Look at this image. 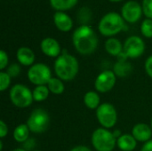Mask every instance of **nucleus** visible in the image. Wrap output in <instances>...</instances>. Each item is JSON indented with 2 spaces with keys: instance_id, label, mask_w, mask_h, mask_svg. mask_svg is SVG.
<instances>
[{
  "instance_id": "obj_2",
  "label": "nucleus",
  "mask_w": 152,
  "mask_h": 151,
  "mask_svg": "<svg viewBox=\"0 0 152 151\" xmlns=\"http://www.w3.org/2000/svg\"><path fill=\"white\" fill-rule=\"evenodd\" d=\"M54 71L61 80L70 81L78 72V61L74 56L63 52L54 62Z\"/></svg>"
},
{
  "instance_id": "obj_24",
  "label": "nucleus",
  "mask_w": 152,
  "mask_h": 151,
  "mask_svg": "<svg viewBox=\"0 0 152 151\" xmlns=\"http://www.w3.org/2000/svg\"><path fill=\"white\" fill-rule=\"evenodd\" d=\"M141 31L146 37H152V20L146 19L142 21L141 26Z\"/></svg>"
},
{
  "instance_id": "obj_22",
  "label": "nucleus",
  "mask_w": 152,
  "mask_h": 151,
  "mask_svg": "<svg viewBox=\"0 0 152 151\" xmlns=\"http://www.w3.org/2000/svg\"><path fill=\"white\" fill-rule=\"evenodd\" d=\"M49 89L45 85H37L33 90V98L36 101H45L49 96Z\"/></svg>"
},
{
  "instance_id": "obj_14",
  "label": "nucleus",
  "mask_w": 152,
  "mask_h": 151,
  "mask_svg": "<svg viewBox=\"0 0 152 151\" xmlns=\"http://www.w3.org/2000/svg\"><path fill=\"white\" fill-rule=\"evenodd\" d=\"M53 20L55 26L61 31L67 32L69 31L72 28L73 22L69 16H68L66 13L61 12H57L54 13Z\"/></svg>"
},
{
  "instance_id": "obj_23",
  "label": "nucleus",
  "mask_w": 152,
  "mask_h": 151,
  "mask_svg": "<svg viewBox=\"0 0 152 151\" xmlns=\"http://www.w3.org/2000/svg\"><path fill=\"white\" fill-rule=\"evenodd\" d=\"M77 0H50L52 6L56 10H68L72 8Z\"/></svg>"
},
{
  "instance_id": "obj_29",
  "label": "nucleus",
  "mask_w": 152,
  "mask_h": 151,
  "mask_svg": "<svg viewBox=\"0 0 152 151\" xmlns=\"http://www.w3.org/2000/svg\"><path fill=\"white\" fill-rule=\"evenodd\" d=\"M145 70L148 76L152 78V55L150 56L145 61Z\"/></svg>"
},
{
  "instance_id": "obj_31",
  "label": "nucleus",
  "mask_w": 152,
  "mask_h": 151,
  "mask_svg": "<svg viewBox=\"0 0 152 151\" xmlns=\"http://www.w3.org/2000/svg\"><path fill=\"white\" fill-rule=\"evenodd\" d=\"M141 151H152V140L145 142Z\"/></svg>"
},
{
  "instance_id": "obj_26",
  "label": "nucleus",
  "mask_w": 152,
  "mask_h": 151,
  "mask_svg": "<svg viewBox=\"0 0 152 151\" xmlns=\"http://www.w3.org/2000/svg\"><path fill=\"white\" fill-rule=\"evenodd\" d=\"M6 73L11 77H15L19 76L20 73V65L17 64V63H12V65H10L8 67Z\"/></svg>"
},
{
  "instance_id": "obj_10",
  "label": "nucleus",
  "mask_w": 152,
  "mask_h": 151,
  "mask_svg": "<svg viewBox=\"0 0 152 151\" xmlns=\"http://www.w3.org/2000/svg\"><path fill=\"white\" fill-rule=\"evenodd\" d=\"M116 75L114 71L105 70L98 75L95 79V89L100 93H107L110 91L116 84Z\"/></svg>"
},
{
  "instance_id": "obj_3",
  "label": "nucleus",
  "mask_w": 152,
  "mask_h": 151,
  "mask_svg": "<svg viewBox=\"0 0 152 151\" xmlns=\"http://www.w3.org/2000/svg\"><path fill=\"white\" fill-rule=\"evenodd\" d=\"M125 27L123 18L117 12H109L104 15L100 23L99 30L106 36H110L120 32Z\"/></svg>"
},
{
  "instance_id": "obj_11",
  "label": "nucleus",
  "mask_w": 152,
  "mask_h": 151,
  "mask_svg": "<svg viewBox=\"0 0 152 151\" xmlns=\"http://www.w3.org/2000/svg\"><path fill=\"white\" fill-rule=\"evenodd\" d=\"M142 6L135 1H129L126 3L122 7V16L126 21L130 23H134L139 20L142 16Z\"/></svg>"
},
{
  "instance_id": "obj_15",
  "label": "nucleus",
  "mask_w": 152,
  "mask_h": 151,
  "mask_svg": "<svg viewBox=\"0 0 152 151\" xmlns=\"http://www.w3.org/2000/svg\"><path fill=\"white\" fill-rule=\"evenodd\" d=\"M17 59L23 66H31L35 61L33 51L28 47H20L17 51Z\"/></svg>"
},
{
  "instance_id": "obj_17",
  "label": "nucleus",
  "mask_w": 152,
  "mask_h": 151,
  "mask_svg": "<svg viewBox=\"0 0 152 151\" xmlns=\"http://www.w3.org/2000/svg\"><path fill=\"white\" fill-rule=\"evenodd\" d=\"M105 49L110 55L118 56L123 52L124 47L117 38H110L105 43Z\"/></svg>"
},
{
  "instance_id": "obj_1",
  "label": "nucleus",
  "mask_w": 152,
  "mask_h": 151,
  "mask_svg": "<svg viewBox=\"0 0 152 151\" xmlns=\"http://www.w3.org/2000/svg\"><path fill=\"white\" fill-rule=\"evenodd\" d=\"M72 40L76 50L83 55L93 53L98 44L95 32L86 25H83L75 30Z\"/></svg>"
},
{
  "instance_id": "obj_20",
  "label": "nucleus",
  "mask_w": 152,
  "mask_h": 151,
  "mask_svg": "<svg viewBox=\"0 0 152 151\" xmlns=\"http://www.w3.org/2000/svg\"><path fill=\"white\" fill-rule=\"evenodd\" d=\"M29 128L28 125H20L13 131V138L17 142H25L28 139Z\"/></svg>"
},
{
  "instance_id": "obj_6",
  "label": "nucleus",
  "mask_w": 152,
  "mask_h": 151,
  "mask_svg": "<svg viewBox=\"0 0 152 151\" xmlns=\"http://www.w3.org/2000/svg\"><path fill=\"white\" fill-rule=\"evenodd\" d=\"M27 125L29 130L35 133H41L46 131L50 125V117L48 113L42 109H37L30 114Z\"/></svg>"
},
{
  "instance_id": "obj_34",
  "label": "nucleus",
  "mask_w": 152,
  "mask_h": 151,
  "mask_svg": "<svg viewBox=\"0 0 152 151\" xmlns=\"http://www.w3.org/2000/svg\"><path fill=\"white\" fill-rule=\"evenodd\" d=\"M3 150V142H2V141L0 142V150Z\"/></svg>"
},
{
  "instance_id": "obj_36",
  "label": "nucleus",
  "mask_w": 152,
  "mask_h": 151,
  "mask_svg": "<svg viewBox=\"0 0 152 151\" xmlns=\"http://www.w3.org/2000/svg\"><path fill=\"white\" fill-rule=\"evenodd\" d=\"M151 129H152V119H151Z\"/></svg>"
},
{
  "instance_id": "obj_18",
  "label": "nucleus",
  "mask_w": 152,
  "mask_h": 151,
  "mask_svg": "<svg viewBox=\"0 0 152 151\" xmlns=\"http://www.w3.org/2000/svg\"><path fill=\"white\" fill-rule=\"evenodd\" d=\"M100 96L97 93L90 91L87 92L84 96V102L86 106L90 109H97L100 106Z\"/></svg>"
},
{
  "instance_id": "obj_35",
  "label": "nucleus",
  "mask_w": 152,
  "mask_h": 151,
  "mask_svg": "<svg viewBox=\"0 0 152 151\" xmlns=\"http://www.w3.org/2000/svg\"><path fill=\"white\" fill-rule=\"evenodd\" d=\"M110 1H113V2H118V1H121V0H110Z\"/></svg>"
},
{
  "instance_id": "obj_7",
  "label": "nucleus",
  "mask_w": 152,
  "mask_h": 151,
  "mask_svg": "<svg viewBox=\"0 0 152 151\" xmlns=\"http://www.w3.org/2000/svg\"><path fill=\"white\" fill-rule=\"evenodd\" d=\"M29 81L36 85H45L52 78V74L49 67L43 63L32 65L28 71Z\"/></svg>"
},
{
  "instance_id": "obj_12",
  "label": "nucleus",
  "mask_w": 152,
  "mask_h": 151,
  "mask_svg": "<svg viewBox=\"0 0 152 151\" xmlns=\"http://www.w3.org/2000/svg\"><path fill=\"white\" fill-rule=\"evenodd\" d=\"M132 135L137 142H147L151 141L152 136V129L146 124H137L132 130Z\"/></svg>"
},
{
  "instance_id": "obj_4",
  "label": "nucleus",
  "mask_w": 152,
  "mask_h": 151,
  "mask_svg": "<svg viewBox=\"0 0 152 151\" xmlns=\"http://www.w3.org/2000/svg\"><path fill=\"white\" fill-rule=\"evenodd\" d=\"M92 144L97 151H112L117 140L113 133L106 128H98L92 134Z\"/></svg>"
},
{
  "instance_id": "obj_32",
  "label": "nucleus",
  "mask_w": 152,
  "mask_h": 151,
  "mask_svg": "<svg viewBox=\"0 0 152 151\" xmlns=\"http://www.w3.org/2000/svg\"><path fill=\"white\" fill-rule=\"evenodd\" d=\"M70 151H92L89 148L86 147V146H77L75 148H73Z\"/></svg>"
},
{
  "instance_id": "obj_25",
  "label": "nucleus",
  "mask_w": 152,
  "mask_h": 151,
  "mask_svg": "<svg viewBox=\"0 0 152 151\" xmlns=\"http://www.w3.org/2000/svg\"><path fill=\"white\" fill-rule=\"evenodd\" d=\"M11 84V77L6 72H0V91H5Z\"/></svg>"
},
{
  "instance_id": "obj_21",
  "label": "nucleus",
  "mask_w": 152,
  "mask_h": 151,
  "mask_svg": "<svg viewBox=\"0 0 152 151\" xmlns=\"http://www.w3.org/2000/svg\"><path fill=\"white\" fill-rule=\"evenodd\" d=\"M49 91L53 94H61L64 92V85L60 78L52 77L49 83L47 84Z\"/></svg>"
},
{
  "instance_id": "obj_19",
  "label": "nucleus",
  "mask_w": 152,
  "mask_h": 151,
  "mask_svg": "<svg viewBox=\"0 0 152 151\" xmlns=\"http://www.w3.org/2000/svg\"><path fill=\"white\" fill-rule=\"evenodd\" d=\"M132 72V66L126 61H118L114 66V73L116 76L125 77Z\"/></svg>"
},
{
  "instance_id": "obj_16",
  "label": "nucleus",
  "mask_w": 152,
  "mask_h": 151,
  "mask_svg": "<svg viewBox=\"0 0 152 151\" xmlns=\"http://www.w3.org/2000/svg\"><path fill=\"white\" fill-rule=\"evenodd\" d=\"M117 145L123 151H133L137 145V141L132 134H122L117 140Z\"/></svg>"
},
{
  "instance_id": "obj_33",
  "label": "nucleus",
  "mask_w": 152,
  "mask_h": 151,
  "mask_svg": "<svg viewBox=\"0 0 152 151\" xmlns=\"http://www.w3.org/2000/svg\"><path fill=\"white\" fill-rule=\"evenodd\" d=\"M12 151H26L25 150H23V149H15V150H13Z\"/></svg>"
},
{
  "instance_id": "obj_27",
  "label": "nucleus",
  "mask_w": 152,
  "mask_h": 151,
  "mask_svg": "<svg viewBox=\"0 0 152 151\" xmlns=\"http://www.w3.org/2000/svg\"><path fill=\"white\" fill-rule=\"evenodd\" d=\"M142 11L149 19L152 20V0H143Z\"/></svg>"
},
{
  "instance_id": "obj_13",
  "label": "nucleus",
  "mask_w": 152,
  "mask_h": 151,
  "mask_svg": "<svg viewBox=\"0 0 152 151\" xmlns=\"http://www.w3.org/2000/svg\"><path fill=\"white\" fill-rule=\"evenodd\" d=\"M42 52L49 57H59L61 47L57 40L52 37H46L41 42Z\"/></svg>"
},
{
  "instance_id": "obj_8",
  "label": "nucleus",
  "mask_w": 152,
  "mask_h": 151,
  "mask_svg": "<svg viewBox=\"0 0 152 151\" xmlns=\"http://www.w3.org/2000/svg\"><path fill=\"white\" fill-rule=\"evenodd\" d=\"M96 117L103 128H112L118 120V114L115 107L110 103H102L96 109Z\"/></svg>"
},
{
  "instance_id": "obj_5",
  "label": "nucleus",
  "mask_w": 152,
  "mask_h": 151,
  "mask_svg": "<svg viewBox=\"0 0 152 151\" xmlns=\"http://www.w3.org/2000/svg\"><path fill=\"white\" fill-rule=\"evenodd\" d=\"M10 100L18 108H27L34 101L33 93L25 85L17 84L10 90Z\"/></svg>"
},
{
  "instance_id": "obj_28",
  "label": "nucleus",
  "mask_w": 152,
  "mask_h": 151,
  "mask_svg": "<svg viewBox=\"0 0 152 151\" xmlns=\"http://www.w3.org/2000/svg\"><path fill=\"white\" fill-rule=\"evenodd\" d=\"M8 64V55L4 51H0V69L3 70L7 67Z\"/></svg>"
},
{
  "instance_id": "obj_9",
  "label": "nucleus",
  "mask_w": 152,
  "mask_h": 151,
  "mask_svg": "<svg viewBox=\"0 0 152 151\" xmlns=\"http://www.w3.org/2000/svg\"><path fill=\"white\" fill-rule=\"evenodd\" d=\"M145 49V44L142 39L137 36L128 37L124 44V53L127 57L134 59L140 57Z\"/></svg>"
},
{
  "instance_id": "obj_30",
  "label": "nucleus",
  "mask_w": 152,
  "mask_h": 151,
  "mask_svg": "<svg viewBox=\"0 0 152 151\" xmlns=\"http://www.w3.org/2000/svg\"><path fill=\"white\" fill-rule=\"evenodd\" d=\"M8 133V127L4 121H0V137L4 138Z\"/></svg>"
}]
</instances>
